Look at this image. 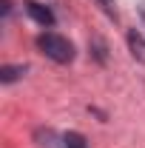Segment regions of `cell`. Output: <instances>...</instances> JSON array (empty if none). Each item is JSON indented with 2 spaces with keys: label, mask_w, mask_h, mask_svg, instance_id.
<instances>
[{
  "label": "cell",
  "mask_w": 145,
  "mask_h": 148,
  "mask_svg": "<svg viewBox=\"0 0 145 148\" xmlns=\"http://www.w3.org/2000/svg\"><path fill=\"white\" fill-rule=\"evenodd\" d=\"M20 74H26V66H3L0 69V83H14Z\"/></svg>",
  "instance_id": "cell-4"
},
{
  "label": "cell",
  "mask_w": 145,
  "mask_h": 148,
  "mask_svg": "<svg viewBox=\"0 0 145 148\" xmlns=\"http://www.w3.org/2000/svg\"><path fill=\"white\" fill-rule=\"evenodd\" d=\"M26 12H29V17L37 20L40 26H54V14H51V9L43 6V3H37V0H26Z\"/></svg>",
  "instance_id": "cell-2"
},
{
  "label": "cell",
  "mask_w": 145,
  "mask_h": 148,
  "mask_svg": "<svg viewBox=\"0 0 145 148\" xmlns=\"http://www.w3.org/2000/svg\"><path fill=\"white\" fill-rule=\"evenodd\" d=\"M63 148H88V145L80 131H68V134H63Z\"/></svg>",
  "instance_id": "cell-5"
},
{
  "label": "cell",
  "mask_w": 145,
  "mask_h": 148,
  "mask_svg": "<svg viewBox=\"0 0 145 148\" xmlns=\"http://www.w3.org/2000/svg\"><path fill=\"white\" fill-rule=\"evenodd\" d=\"M100 3H103V6H105V9H111V0H100Z\"/></svg>",
  "instance_id": "cell-7"
},
{
  "label": "cell",
  "mask_w": 145,
  "mask_h": 148,
  "mask_svg": "<svg viewBox=\"0 0 145 148\" xmlns=\"http://www.w3.org/2000/svg\"><path fill=\"white\" fill-rule=\"evenodd\" d=\"M128 49H131V57H134L137 63H145V37L140 34L137 29L128 32Z\"/></svg>",
  "instance_id": "cell-3"
},
{
  "label": "cell",
  "mask_w": 145,
  "mask_h": 148,
  "mask_svg": "<svg viewBox=\"0 0 145 148\" xmlns=\"http://www.w3.org/2000/svg\"><path fill=\"white\" fill-rule=\"evenodd\" d=\"M140 20H142V26H145V3H140Z\"/></svg>",
  "instance_id": "cell-6"
},
{
  "label": "cell",
  "mask_w": 145,
  "mask_h": 148,
  "mask_svg": "<svg viewBox=\"0 0 145 148\" xmlns=\"http://www.w3.org/2000/svg\"><path fill=\"white\" fill-rule=\"evenodd\" d=\"M37 49L49 57V60H54V63H71L74 60V46L66 37L54 34V32H46V34L37 37Z\"/></svg>",
  "instance_id": "cell-1"
}]
</instances>
